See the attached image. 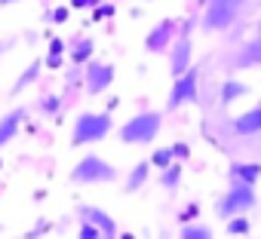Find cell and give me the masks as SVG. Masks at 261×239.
Here are the masks:
<instances>
[{
  "label": "cell",
  "mask_w": 261,
  "mask_h": 239,
  "mask_svg": "<svg viewBox=\"0 0 261 239\" xmlns=\"http://www.w3.org/2000/svg\"><path fill=\"white\" fill-rule=\"evenodd\" d=\"M151 160H139L133 169H129V175H126V184H123V193H139L145 184H148V175H151Z\"/></svg>",
  "instance_id": "14"
},
{
  "label": "cell",
  "mask_w": 261,
  "mask_h": 239,
  "mask_svg": "<svg viewBox=\"0 0 261 239\" xmlns=\"http://www.w3.org/2000/svg\"><path fill=\"white\" fill-rule=\"evenodd\" d=\"M43 65H49V71H56V68H62V55H53V52H49Z\"/></svg>",
  "instance_id": "30"
},
{
  "label": "cell",
  "mask_w": 261,
  "mask_h": 239,
  "mask_svg": "<svg viewBox=\"0 0 261 239\" xmlns=\"http://www.w3.org/2000/svg\"><path fill=\"white\" fill-rule=\"evenodd\" d=\"M22 120H25V107H16V110H10V113H4V116H0V147H4V144H10V141L19 135V129H22Z\"/></svg>",
  "instance_id": "13"
},
{
  "label": "cell",
  "mask_w": 261,
  "mask_h": 239,
  "mask_svg": "<svg viewBox=\"0 0 261 239\" xmlns=\"http://www.w3.org/2000/svg\"><path fill=\"white\" fill-rule=\"evenodd\" d=\"M233 4H237V7H243V4H246V0H233Z\"/></svg>",
  "instance_id": "34"
},
{
  "label": "cell",
  "mask_w": 261,
  "mask_h": 239,
  "mask_svg": "<svg viewBox=\"0 0 261 239\" xmlns=\"http://www.w3.org/2000/svg\"><path fill=\"white\" fill-rule=\"evenodd\" d=\"M80 218L92 221V224L101 230V236H105V239L117 236V221H114V218H111L105 208H98V205H80Z\"/></svg>",
  "instance_id": "10"
},
{
  "label": "cell",
  "mask_w": 261,
  "mask_h": 239,
  "mask_svg": "<svg viewBox=\"0 0 261 239\" xmlns=\"http://www.w3.org/2000/svg\"><path fill=\"white\" fill-rule=\"evenodd\" d=\"M224 230H227V236H243V233H249V230H252V224H249V218H246V215H233V218H227Z\"/></svg>",
  "instance_id": "21"
},
{
  "label": "cell",
  "mask_w": 261,
  "mask_h": 239,
  "mask_svg": "<svg viewBox=\"0 0 261 239\" xmlns=\"http://www.w3.org/2000/svg\"><path fill=\"white\" fill-rule=\"evenodd\" d=\"M71 181L74 184H111L117 181V169L98 157V154H86L74 169H71Z\"/></svg>",
  "instance_id": "4"
},
{
  "label": "cell",
  "mask_w": 261,
  "mask_h": 239,
  "mask_svg": "<svg viewBox=\"0 0 261 239\" xmlns=\"http://www.w3.org/2000/svg\"><path fill=\"white\" fill-rule=\"evenodd\" d=\"M46 22H56V25L68 22V7H56V10H49V13H46Z\"/></svg>",
  "instance_id": "26"
},
{
  "label": "cell",
  "mask_w": 261,
  "mask_h": 239,
  "mask_svg": "<svg viewBox=\"0 0 261 239\" xmlns=\"http://www.w3.org/2000/svg\"><path fill=\"white\" fill-rule=\"evenodd\" d=\"M197 83H200V71H197L194 65H191L185 74L172 77V92H169V98H166V110L172 113V110H178V107L197 101Z\"/></svg>",
  "instance_id": "6"
},
{
  "label": "cell",
  "mask_w": 261,
  "mask_h": 239,
  "mask_svg": "<svg viewBox=\"0 0 261 239\" xmlns=\"http://www.w3.org/2000/svg\"><path fill=\"white\" fill-rule=\"evenodd\" d=\"M49 40H53V43H49V52H53V55H62V52H65V43H62V37H49Z\"/></svg>",
  "instance_id": "29"
},
{
  "label": "cell",
  "mask_w": 261,
  "mask_h": 239,
  "mask_svg": "<svg viewBox=\"0 0 261 239\" xmlns=\"http://www.w3.org/2000/svg\"><path fill=\"white\" fill-rule=\"evenodd\" d=\"M92 49H95V43H92L89 37L74 40V43H71V62H74V65H86V62L92 58Z\"/></svg>",
  "instance_id": "18"
},
{
  "label": "cell",
  "mask_w": 261,
  "mask_h": 239,
  "mask_svg": "<svg viewBox=\"0 0 261 239\" xmlns=\"http://www.w3.org/2000/svg\"><path fill=\"white\" fill-rule=\"evenodd\" d=\"M40 110L49 116V113H59V95H43L40 98Z\"/></svg>",
  "instance_id": "25"
},
{
  "label": "cell",
  "mask_w": 261,
  "mask_h": 239,
  "mask_svg": "<svg viewBox=\"0 0 261 239\" xmlns=\"http://www.w3.org/2000/svg\"><path fill=\"white\" fill-rule=\"evenodd\" d=\"M95 4H101V0H71V7H74V10H83V7H95Z\"/></svg>",
  "instance_id": "31"
},
{
  "label": "cell",
  "mask_w": 261,
  "mask_h": 239,
  "mask_svg": "<svg viewBox=\"0 0 261 239\" xmlns=\"http://www.w3.org/2000/svg\"><path fill=\"white\" fill-rule=\"evenodd\" d=\"M0 166H4V157H0Z\"/></svg>",
  "instance_id": "35"
},
{
  "label": "cell",
  "mask_w": 261,
  "mask_h": 239,
  "mask_svg": "<svg viewBox=\"0 0 261 239\" xmlns=\"http://www.w3.org/2000/svg\"><path fill=\"white\" fill-rule=\"evenodd\" d=\"M117 71L111 62H86V92L89 95H101L111 89Z\"/></svg>",
  "instance_id": "8"
},
{
  "label": "cell",
  "mask_w": 261,
  "mask_h": 239,
  "mask_svg": "<svg viewBox=\"0 0 261 239\" xmlns=\"http://www.w3.org/2000/svg\"><path fill=\"white\" fill-rule=\"evenodd\" d=\"M233 68H240V71H246V68H261V37H252V40H246V43L237 49Z\"/></svg>",
  "instance_id": "11"
},
{
  "label": "cell",
  "mask_w": 261,
  "mask_h": 239,
  "mask_svg": "<svg viewBox=\"0 0 261 239\" xmlns=\"http://www.w3.org/2000/svg\"><path fill=\"white\" fill-rule=\"evenodd\" d=\"M148 160H151V166H154V169H166V166H172V163H175L172 147H157Z\"/></svg>",
  "instance_id": "22"
},
{
  "label": "cell",
  "mask_w": 261,
  "mask_h": 239,
  "mask_svg": "<svg viewBox=\"0 0 261 239\" xmlns=\"http://www.w3.org/2000/svg\"><path fill=\"white\" fill-rule=\"evenodd\" d=\"M175 31H178V22L163 19L160 25H154V28L148 31V37H145V49H148V52H163V49L175 40Z\"/></svg>",
  "instance_id": "9"
},
{
  "label": "cell",
  "mask_w": 261,
  "mask_h": 239,
  "mask_svg": "<svg viewBox=\"0 0 261 239\" xmlns=\"http://www.w3.org/2000/svg\"><path fill=\"white\" fill-rule=\"evenodd\" d=\"M160 126H163V113L160 110H142V113H133L120 126V141L123 144H136V147H145L151 144L157 135H160Z\"/></svg>",
  "instance_id": "1"
},
{
  "label": "cell",
  "mask_w": 261,
  "mask_h": 239,
  "mask_svg": "<svg viewBox=\"0 0 261 239\" xmlns=\"http://www.w3.org/2000/svg\"><path fill=\"white\" fill-rule=\"evenodd\" d=\"M240 16V7L233 0H209L203 13V28L206 31H227Z\"/></svg>",
  "instance_id": "7"
},
{
  "label": "cell",
  "mask_w": 261,
  "mask_h": 239,
  "mask_svg": "<svg viewBox=\"0 0 261 239\" xmlns=\"http://www.w3.org/2000/svg\"><path fill=\"white\" fill-rule=\"evenodd\" d=\"M209 236H212V230L206 224H197V221L181 224V239H209Z\"/></svg>",
  "instance_id": "20"
},
{
  "label": "cell",
  "mask_w": 261,
  "mask_h": 239,
  "mask_svg": "<svg viewBox=\"0 0 261 239\" xmlns=\"http://www.w3.org/2000/svg\"><path fill=\"white\" fill-rule=\"evenodd\" d=\"M230 129L240 135V138H249V135H258L261 132V107H252V110H246V113H240L233 123H230Z\"/></svg>",
  "instance_id": "12"
},
{
  "label": "cell",
  "mask_w": 261,
  "mask_h": 239,
  "mask_svg": "<svg viewBox=\"0 0 261 239\" xmlns=\"http://www.w3.org/2000/svg\"><path fill=\"white\" fill-rule=\"evenodd\" d=\"M77 236H80V239H105L101 230H98L92 221H86V218H80V230H77Z\"/></svg>",
  "instance_id": "23"
},
{
  "label": "cell",
  "mask_w": 261,
  "mask_h": 239,
  "mask_svg": "<svg viewBox=\"0 0 261 239\" xmlns=\"http://www.w3.org/2000/svg\"><path fill=\"white\" fill-rule=\"evenodd\" d=\"M172 157L175 160H188L191 157V147L188 144H172Z\"/></svg>",
  "instance_id": "27"
},
{
  "label": "cell",
  "mask_w": 261,
  "mask_h": 239,
  "mask_svg": "<svg viewBox=\"0 0 261 239\" xmlns=\"http://www.w3.org/2000/svg\"><path fill=\"white\" fill-rule=\"evenodd\" d=\"M7 49H10V43H4V40H0V55H4Z\"/></svg>",
  "instance_id": "32"
},
{
  "label": "cell",
  "mask_w": 261,
  "mask_h": 239,
  "mask_svg": "<svg viewBox=\"0 0 261 239\" xmlns=\"http://www.w3.org/2000/svg\"><path fill=\"white\" fill-rule=\"evenodd\" d=\"M200 215V205H188L185 212H181V224H188V221H194Z\"/></svg>",
  "instance_id": "28"
},
{
  "label": "cell",
  "mask_w": 261,
  "mask_h": 239,
  "mask_svg": "<svg viewBox=\"0 0 261 239\" xmlns=\"http://www.w3.org/2000/svg\"><path fill=\"white\" fill-rule=\"evenodd\" d=\"M227 175H230V181L258 184V178H261V166H258V163H230Z\"/></svg>",
  "instance_id": "15"
},
{
  "label": "cell",
  "mask_w": 261,
  "mask_h": 239,
  "mask_svg": "<svg viewBox=\"0 0 261 239\" xmlns=\"http://www.w3.org/2000/svg\"><path fill=\"white\" fill-rule=\"evenodd\" d=\"M258 205V196H255V184H246V181H230V187L218 196L215 202V218L218 221H227L233 215H246Z\"/></svg>",
  "instance_id": "3"
},
{
  "label": "cell",
  "mask_w": 261,
  "mask_h": 239,
  "mask_svg": "<svg viewBox=\"0 0 261 239\" xmlns=\"http://www.w3.org/2000/svg\"><path fill=\"white\" fill-rule=\"evenodd\" d=\"M194 25H197V19H188L185 25H181V31H178V37L172 40V52H169V74L172 77H178V74H185L191 65H194Z\"/></svg>",
  "instance_id": "5"
},
{
  "label": "cell",
  "mask_w": 261,
  "mask_h": 239,
  "mask_svg": "<svg viewBox=\"0 0 261 239\" xmlns=\"http://www.w3.org/2000/svg\"><path fill=\"white\" fill-rule=\"evenodd\" d=\"M114 13H117V7H114V4H95L92 19H95V22H105V19H111Z\"/></svg>",
  "instance_id": "24"
},
{
  "label": "cell",
  "mask_w": 261,
  "mask_h": 239,
  "mask_svg": "<svg viewBox=\"0 0 261 239\" xmlns=\"http://www.w3.org/2000/svg\"><path fill=\"white\" fill-rule=\"evenodd\" d=\"M114 129V120L105 110H83L74 120V129H71V147H83V144H95L105 141Z\"/></svg>",
  "instance_id": "2"
},
{
  "label": "cell",
  "mask_w": 261,
  "mask_h": 239,
  "mask_svg": "<svg viewBox=\"0 0 261 239\" xmlns=\"http://www.w3.org/2000/svg\"><path fill=\"white\" fill-rule=\"evenodd\" d=\"M10 4H19V0H0V7H10Z\"/></svg>",
  "instance_id": "33"
},
{
  "label": "cell",
  "mask_w": 261,
  "mask_h": 239,
  "mask_svg": "<svg viewBox=\"0 0 261 239\" xmlns=\"http://www.w3.org/2000/svg\"><path fill=\"white\" fill-rule=\"evenodd\" d=\"M40 71H43V62L37 58V62H31L22 74H19V80H16V86L10 89L13 95H19V92H25V86H31V83H37V77H40Z\"/></svg>",
  "instance_id": "16"
},
{
  "label": "cell",
  "mask_w": 261,
  "mask_h": 239,
  "mask_svg": "<svg viewBox=\"0 0 261 239\" xmlns=\"http://www.w3.org/2000/svg\"><path fill=\"white\" fill-rule=\"evenodd\" d=\"M246 92H249L246 83H240V80H224V83H221V104L227 107V104H233L237 98H243Z\"/></svg>",
  "instance_id": "19"
},
{
  "label": "cell",
  "mask_w": 261,
  "mask_h": 239,
  "mask_svg": "<svg viewBox=\"0 0 261 239\" xmlns=\"http://www.w3.org/2000/svg\"><path fill=\"white\" fill-rule=\"evenodd\" d=\"M181 172H185V169H181V160H175L172 166L160 169V187H163V190H169V193H172V190H178V184H181Z\"/></svg>",
  "instance_id": "17"
}]
</instances>
